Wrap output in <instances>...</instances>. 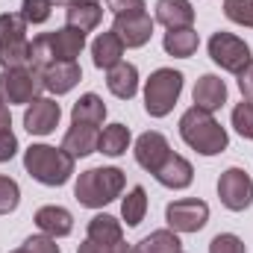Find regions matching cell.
<instances>
[{"instance_id": "obj_26", "label": "cell", "mask_w": 253, "mask_h": 253, "mask_svg": "<svg viewBox=\"0 0 253 253\" xmlns=\"http://www.w3.org/2000/svg\"><path fill=\"white\" fill-rule=\"evenodd\" d=\"M132 253H183V242L174 230H153L132 248Z\"/></svg>"}, {"instance_id": "obj_16", "label": "cell", "mask_w": 253, "mask_h": 253, "mask_svg": "<svg viewBox=\"0 0 253 253\" xmlns=\"http://www.w3.org/2000/svg\"><path fill=\"white\" fill-rule=\"evenodd\" d=\"M156 180H159V186H165V189H189L191 180H194V168H191V162L186 156H180V153H171L162 165H159V171L153 174Z\"/></svg>"}, {"instance_id": "obj_22", "label": "cell", "mask_w": 253, "mask_h": 253, "mask_svg": "<svg viewBox=\"0 0 253 253\" xmlns=\"http://www.w3.org/2000/svg\"><path fill=\"white\" fill-rule=\"evenodd\" d=\"M103 121H106V103H103V97L94 94V91H85V94L74 103V109H71V124L100 126Z\"/></svg>"}, {"instance_id": "obj_14", "label": "cell", "mask_w": 253, "mask_h": 253, "mask_svg": "<svg viewBox=\"0 0 253 253\" xmlns=\"http://www.w3.org/2000/svg\"><path fill=\"white\" fill-rule=\"evenodd\" d=\"M100 147V129L94 124H71L62 138V150H68L74 159L91 156Z\"/></svg>"}, {"instance_id": "obj_36", "label": "cell", "mask_w": 253, "mask_h": 253, "mask_svg": "<svg viewBox=\"0 0 253 253\" xmlns=\"http://www.w3.org/2000/svg\"><path fill=\"white\" fill-rule=\"evenodd\" d=\"M109 12L118 18V15H135V12H144V0H106Z\"/></svg>"}, {"instance_id": "obj_32", "label": "cell", "mask_w": 253, "mask_h": 253, "mask_svg": "<svg viewBox=\"0 0 253 253\" xmlns=\"http://www.w3.org/2000/svg\"><path fill=\"white\" fill-rule=\"evenodd\" d=\"M50 9H53L50 0H24L21 3V15L27 24H44L50 18Z\"/></svg>"}, {"instance_id": "obj_2", "label": "cell", "mask_w": 253, "mask_h": 253, "mask_svg": "<svg viewBox=\"0 0 253 253\" xmlns=\"http://www.w3.org/2000/svg\"><path fill=\"white\" fill-rule=\"evenodd\" d=\"M180 135H183V141L189 144L191 150L200 153V156H218L230 144L227 129L215 121V115L203 112L197 106H191V109L183 112V118H180Z\"/></svg>"}, {"instance_id": "obj_21", "label": "cell", "mask_w": 253, "mask_h": 253, "mask_svg": "<svg viewBox=\"0 0 253 253\" xmlns=\"http://www.w3.org/2000/svg\"><path fill=\"white\" fill-rule=\"evenodd\" d=\"M106 88L121 100L135 97V91H138V68L132 62H118L115 68H109L106 71Z\"/></svg>"}, {"instance_id": "obj_33", "label": "cell", "mask_w": 253, "mask_h": 253, "mask_svg": "<svg viewBox=\"0 0 253 253\" xmlns=\"http://www.w3.org/2000/svg\"><path fill=\"white\" fill-rule=\"evenodd\" d=\"M209 253H248V248L236 233H218L209 242Z\"/></svg>"}, {"instance_id": "obj_1", "label": "cell", "mask_w": 253, "mask_h": 253, "mask_svg": "<svg viewBox=\"0 0 253 253\" xmlns=\"http://www.w3.org/2000/svg\"><path fill=\"white\" fill-rule=\"evenodd\" d=\"M124 183H126L124 171L115 168V165L88 168V171H80V177L74 183V197L85 209H103L106 203H112L115 197H121Z\"/></svg>"}, {"instance_id": "obj_27", "label": "cell", "mask_w": 253, "mask_h": 253, "mask_svg": "<svg viewBox=\"0 0 253 253\" xmlns=\"http://www.w3.org/2000/svg\"><path fill=\"white\" fill-rule=\"evenodd\" d=\"M132 135H129V126L126 124H109L100 129V147L97 153H106V156H124L126 147H129Z\"/></svg>"}, {"instance_id": "obj_4", "label": "cell", "mask_w": 253, "mask_h": 253, "mask_svg": "<svg viewBox=\"0 0 253 253\" xmlns=\"http://www.w3.org/2000/svg\"><path fill=\"white\" fill-rule=\"evenodd\" d=\"M183 80H186L183 71H174V68L153 71L144 83V112L150 118H165L183 94Z\"/></svg>"}, {"instance_id": "obj_20", "label": "cell", "mask_w": 253, "mask_h": 253, "mask_svg": "<svg viewBox=\"0 0 253 253\" xmlns=\"http://www.w3.org/2000/svg\"><path fill=\"white\" fill-rule=\"evenodd\" d=\"M168 30H183L194 24V6L191 0H156V18Z\"/></svg>"}, {"instance_id": "obj_29", "label": "cell", "mask_w": 253, "mask_h": 253, "mask_svg": "<svg viewBox=\"0 0 253 253\" xmlns=\"http://www.w3.org/2000/svg\"><path fill=\"white\" fill-rule=\"evenodd\" d=\"M233 126H236V132L242 138L253 141V100L242 97V103L233 106Z\"/></svg>"}, {"instance_id": "obj_18", "label": "cell", "mask_w": 253, "mask_h": 253, "mask_svg": "<svg viewBox=\"0 0 253 253\" xmlns=\"http://www.w3.org/2000/svg\"><path fill=\"white\" fill-rule=\"evenodd\" d=\"M124 42L112 33V30H106V33H100L94 42H91V62L94 68H100V71H109V68H115L118 62H124Z\"/></svg>"}, {"instance_id": "obj_38", "label": "cell", "mask_w": 253, "mask_h": 253, "mask_svg": "<svg viewBox=\"0 0 253 253\" xmlns=\"http://www.w3.org/2000/svg\"><path fill=\"white\" fill-rule=\"evenodd\" d=\"M239 88H242L245 100H253V59L239 71Z\"/></svg>"}, {"instance_id": "obj_13", "label": "cell", "mask_w": 253, "mask_h": 253, "mask_svg": "<svg viewBox=\"0 0 253 253\" xmlns=\"http://www.w3.org/2000/svg\"><path fill=\"white\" fill-rule=\"evenodd\" d=\"M191 97H194V106H197V109L215 115V112L227 103V83H224L218 74H203V77L194 83Z\"/></svg>"}, {"instance_id": "obj_10", "label": "cell", "mask_w": 253, "mask_h": 253, "mask_svg": "<svg viewBox=\"0 0 253 253\" xmlns=\"http://www.w3.org/2000/svg\"><path fill=\"white\" fill-rule=\"evenodd\" d=\"M62 118V109L53 97H36L24 109V129L30 135H50Z\"/></svg>"}, {"instance_id": "obj_34", "label": "cell", "mask_w": 253, "mask_h": 253, "mask_svg": "<svg viewBox=\"0 0 253 253\" xmlns=\"http://www.w3.org/2000/svg\"><path fill=\"white\" fill-rule=\"evenodd\" d=\"M21 251L24 253H62L59 245H56V239H53V236H44V233L30 236V239L21 245Z\"/></svg>"}, {"instance_id": "obj_12", "label": "cell", "mask_w": 253, "mask_h": 253, "mask_svg": "<svg viewBox=\"0 0 253 253\" xmlns=\"http://www.w3.org/2000/svg\"><path fill=\"white\" fill-rule=\"evenodd\" d=\"M153 18L147 12H135V15H118L112 24V33L124 42V47H144L153 36Z\"/></svg>"}, {"instance_id": "obj_19", "label": "cell", "mask_w": 253, "mask_h": 253, "mask_svg": "<svg viewBox=\"0 0 253 253\" xmlns=\"http://www.w3.org/2000/svg\"><path fill=\"white\" fill-rule=\"evenodd\" d=\"M33 221L44 236H53V239H65L74 233V215L65 206H42Z\"/></svg>"}, {"instance_id": "obj_9", "label": "cell", "mask_w": 253, "mask_h": 253, "mask_svg": "<svg viewBox=\"0 0 253 253\" xmlns=\"http://www.w3.org/2000/svg\"><path fill=\"white\" fill-rule=\"evenodd\" d=\"M218 197L230 212H245L253 203V180L245 168H227L218 177Z\"/></svg>"}, {"instance_id": "obj_37", "label": "cell", "mask_w": 253, "mask_h": 253, "mask_svg": "<svg viewBox=\"0 0 253 253\" xmlns=\"http://www.w3.org/2000/svg\"><path fill=\"white\" fill-rule=\"evenodd\" d=\"M15 153H18V138L12 129H3L0 132V162H9Z\"/></svg>"}, {"instance_id": "obj_39", "label": "cell", "mask_w": 253, "mask_h": 253, "mask_svg": "<svg viewBox=\"0 0 253 253\" xmlns=\"http://www.w3.org/2000/svg\"><path fill=\"white\" fill-rule=\"evenodd\" d=\"M3 129H12V115H9V106L0 103V132Z\"/></svg>"}, {"instance_id": "obj_25", "label": "cell", "mask_w": 253, "mask_h": 253, "mask_svg": "<svg viewBox=\"0 0 253 253\" xmlns=\"http://www.w3.org/2000/svg\"><path fill=\"white\" fill-rule=\"evenodd\" d=\"M100 21H103V6L100 3H74V6L65 9V24L80 30V33H91Z\"/></svg>"}, {"instance_id": "obj_7", "label": "cell", "mask_w": 253, "mask_h": 253, "mask_svg": "<svg viewBox=\"0 0 253 253\" xmlns=\"http://www.w3.org/2000/svg\"><path fill=\"white\" fill-rule=\"evenodd\" d=\"M209 56H212V62L218 65L221 71L239 74L245 65L251 62V44H248L245 39L233 36V33L218 30V33H212V39H209Z\"/></svg>"}, {"instance_id": "obj_30", "label": "cell", "mask_w": 253, "mask_h": 253, "mask_svg": "<svg viewBox=\"0 0 253 253\" xmlns=\"http://www.w3.org/2000/svg\"><path fill=\"white\" fill-rule=\"evenodd\" d=\"M224 15L233 24H242V27L253 30V0H224Z\"/></svg>"}, {"instance_id": "obj_40", "label": "cell", "mask_w": 253, "mask_h": 253, "mask_svg": "<svg viewBox=\"0 0 253 253\" xmlns=\"http://www.w3.org/2000/svg\"><path fill=\"white\" fill-rule=\"evenodd\" d=\"M50 3H53V6H65V9H68V6H74V3H97V0H50Z\"/></svg>"}, {"instance_id": "obj_35", "label": "cell", "mask_w": 253, "mask_h": 253, "mask_svg": "<svg viewBox=\"0 0 253 253\" xmlns=\"http://www.w3.org/2000/svg\"><path fill=\"white\" fill-rule=\"evenodd\" d=\"M77 253H132V245H126V242H115V245H97V242H83Z\"/></svg>"}, {"instance_id": "obj_31", "label": "cell", "mask_w": 253, "mask_h": 253, "mask_svg": "<svg viewBox=\"0 0 253 253\" xmlns=\"http://www.w3.org/2000/svg\"><path fill=\"white\" fill-rule=\"evenodd\" d=\"M21 203V189L12 177L0 174V215H12Z\"/></svg>"}, {"instance_id": "obj_6", "label": "cell", "mask_w": 253, "mask_h": 253, "mask_svg": "<svg viewBox=\"0 0 253 253\" xmlns=\"http://www.w3.org/2000/svg\"><path fill=\"white\" fill-rule=\"evenodd\" d=\"M42 71L27 65V68H9L0 74V103L3 106H27L36 97H42Z\"/></svg>"}, {"instance_id": "obj_11", "label": "cell", "mask_w": 253, "mask_h": 253, "mask_svg": "<svg viewBox=\"0 0 253 253\" xmlns=\"http://www.w3.org/2000/svg\"><path fill=\"white\" fill-rule=\"evenodd\" d=\"M132 153H135V162H138L147 174H156V171H159V165H162L174 150H171V144H168V138H165L162 132L147 129V132H141V135L135 138Z\"/></svg>"}, {"instance_id": "obj_3", "label": "cell", "mask_w": 253, "mask_h": 253, "mask_svg": "<svg viewBox=\"0 0 253 253\" xmlns=\"http://www.w3.org/2000/svg\"><path fill=\"white\" fill-rule=\"evenodd\" d=\"M74 156L62 147H50V144H30L24 150V168L27 174L42 183V186H65L74 177Z\"/></svg>"}, {"instance_id": "obj_8", "label": "cell", "mask_w": 253, "mask_h": 253, "mask_svg": "<svg viewBox=\"0 0 253 253\" xmlns=\"http://www.w3.org/2000/svg\"><path fill=\"white\" fill-rule=\"evenodd\" d=\"M165 221H168V230H174L177 236L200 233L209 221V206L200 197H180L165 206Z\"/></svg>"}, {"instance_id": "obj_5", "label": "cell", "mask_w": 253, "mask_h": 253, "mask_svg": "<svg viewBox=\"0 0 253 253\" xmlns=\"http://www.w3.org/2000/svg\"><path fill=\"white\" fill-rule=\"evenodd\" d=\"M0 65H3V71L30 65L27 21L21 12H3L0 15Z\"/></svg>"}, {"instance_id": "obj_41", "label": "cell", "mask_w": 253, "mask_h": 253, "mask_svg": "<svg viewBox=\"0 0 253 253\" xmlns=\"http://www.w3.org/2000/svg\"><path fill=\"white\" fill-rule=\"evenodd\" d=\"M12 253H24V251H21V248H18V251H12Z\"/></svg>"}, {"instance_id": "obj_17", "label": "cell", "mask_w": 253, "mask_h": 253, "mask_svg": "<svg viewBox=\"0 0 253 253\" xmlns=\"http://www.w3.org/2000/svg\"><path fill=\"white\" fill-rule=\"evenodd\" d=\"M47 36H50V50H53L56 62H77V56L85 47V33H80V30H74L68 24L53 30V33H47Z\"/></svg>"}, {"instance_id": "obj_15", "label": "cell", "mask_w": 253, "mask_h": 253, "mask_svg": "<svg viewBox=\"0 0 253 253\" xmlns=\"http://www.w3.org/2000/svg\"><path fill=\"white\" fill-rule=\"evenodd\" d=\"M83 80V68L77 62H50L42 68V83L50 94H68Z\"/></svg>"}, {"instance_id": "obj_24", "label": "cell", "mask_w": 253, "mask_h": 253, "mask_svg": "<svg viewBox=\"0 0 253 253\" xmlns=\"http://www.w3.org/2000/svg\"><path fill=\"white\" fill-rule=\"evenodd\" d=\"M197 44H200V36H197V30H194V27L168 30V33H165V39H162L165 53H168V56H177V59H189V56H194Z\"/></svg>"}, {"instance_id": "obj_28", "label": "cell", "mask_w": 253, "mask_h": 253, "mask_svg": "<svg viewBox=\"0 0 253 253\" xmlns=\"http://www.w3.org/2000/svg\"><path fill=\"white\" fill-rule=\"evenodd\" d=\"M144 215H147V191L144 186H132L121 200V218L126 221V227H138Z\"/></svg>"}, {"instance_id": "obj_23", "label": "cell", "mask_w": 253, "mask_h": 253, "mask_svg": "<svg viewBox=\"0 0 253 253\" xmlns=\"http://www.w3.org/2000/svg\"><path fill=\"white\" fill-rule=\"evenodd\" d=\"M85 239L88 242H97V245H115V242H124V227L118 218L112 215H94L85 227Z\"/></svg>"}]
</instances>
